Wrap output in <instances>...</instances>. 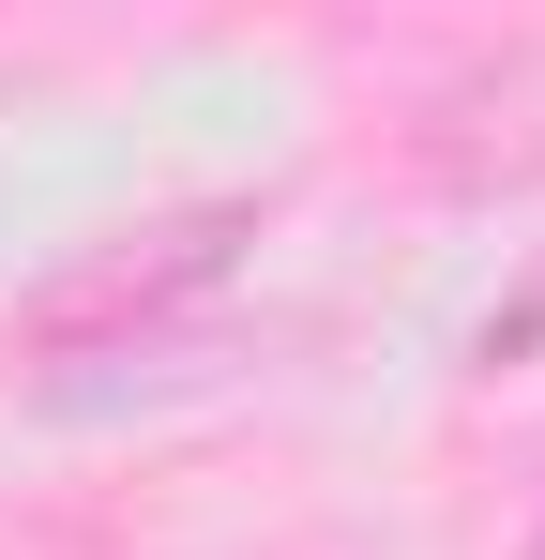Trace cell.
<instances>
[{"instance_id": "6da1fadb", "label": "cell", "mask_w": 545, "mask_h": 560, "mask_svg": "<svg viewBox=\"0 0 545 560\" xmlns=\"http://www.w3.org/2000/svg\"><path fill=\"white\" fill-rule=\"evenodd\" d=\"M243 197H197V212H152L137 243H106V258H77L61 288H31L15 303V349H46V364H77V349H106V334H152V318H182L197 288L243 258Z\"/></svg>"}, {"instance_id": "7a4b0ae2", "label": "cell", "mask_w": 545, "mask_h": 560, "mask_svg": "<svg viewBox=\"0 0 545 560\" xmlns=\"http://www.w3.org/2000/svg\"><path fill=\"white\" fill-rule=\"evenodd\" d=\"M531 349H545V273L515 288V303H500V318H485V364H531Z\"/></svg>"}]
</instances>
